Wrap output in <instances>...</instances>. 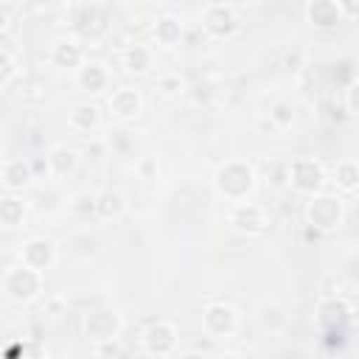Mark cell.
I'll return each instance as SVG.
<instances>
[{
  "mask_svg": "<svg viewBox=\"0 0 359 359\" xmlns=\"http://www.w3.org/2000/svg\"><path fill=\"white\" fill-rule=\"evenodd\" d=\"M258 174L247 160H224L213 174V191L224 202H244L255 194Z\"/></svg>",
  "mask_w": 359,
  "mask_h": 359,
  "instance_id": "cell-1",
  "label": "cell"
},
{
  "mask_svg": "<svg viewBox=\"0 0 359 359\" xmlns=\"http://www.w3.org/2000/svg\"><path fill=\"white\" fill-rule=\"evenodd\" d=\"M0 292L8 303H17V306H28L34 300L42 297L45 292V272L17 261L11 266L3 269V278H0Z\"/></svg>",
  "mask_w": 359,
  "mask_h": 359,
  "instance_id": "cell-2",
  "label": "cell"
},
{
  "mask_svg": "<svg viewBox=\"0 0 359 359\" xmlns=\"http://www.w3.org/2000/svg\"><path fill=\"white\" fill-rule=\"evenodd\" d=\"M345 199L339 194H314L309 196L306 202V210H303V219H306V227L317 230L320 236H328V233H337L342 224H345Z\"/></svg>",
  "mask_w": 359,
  "mask_h": 359,
  "instance_id": "cell-3",
  "label": "cell"
},
{
  "mask_svg": "<svg viewBox=\"0 0 359 359\" xmlns=\"http://www.w3.org/2000/svg\"><path fill=\"white\" fill-rule=\"evenodd\" d=\"M328 174H325V165L317 160V157H297L289 163L286 168V182L297 191V194H306V196H314L323 191Z\"/></svg>",
  "mask_w": 359,
  "mask_h": 359,
  "instance_id": "cell-4",
  "label": "cell"
},
{
  "mask_svg": "<svg viewBox=\"0 0 359 359\" xmlns=\"http://www.w3.org/2000/svg\"><path fill=\"white\" fill-rule=\"evenodd\" d=\"M227 224L241 236H264L272 219L264 205L244 199V202H233V208L227 210Z\"/></svg>",
  "mask_w": 359,
  "mask_h": 359,
  "instance_id": "cell-5",
  "label": "cell"
},
{
  "mask_svg": "<svg viewBox=\"0 0 359 359\" xmlns=\"http://www.w3.org/2000/svg\"><path fill=\"white\" fill-rule=\"evenodd\" d=\"M238 325H241V314L233 303L219 300V303H208L202 309V331L210 339H230V337H236Z\"/></svg>",
  "mask_w": 359,
  "mask_h": 359,
  "instance_id": "cell-6",
  "label": "cell"
},
{
  "mask_svg": "<svg viewBox=\"0 0 359 359\" xmlns=\"http://www.w3.org/2000/svg\"><path fill=\"white\" fill-rule=\"evenodd\" d=\"M73 25L84 42H101L112 28V17L101 0H87V3H81Z\"/></svg>",
  "mask_w": 359,
  "mask_h": 359,
  "instance_id": "cell-7",
  "label": "cell"
},
{
  "mask_svg": "<svg viewBox=\"0 0 359 359\" xmlns=\"http://www.w3.org/2000/svg\"><path fill=\"white\" fill-rule=\"evenodd\" d=\"M202 28L210 39H233L241 31V17L230 3H210L202 11Z\"/></svg>",
  "mask_w": 359,
  "mask_h": 359,
  "instance_id": "cell-8",
  "label": "cell"
},
{
  "mask_svg": "<svg viewBox=\"0 0 359 359\" xmlns=\"http://www.w3.org/2000/svg\"><path fill=\"white\" fill-rule=\"evenodd\" d=\"M121 331H123V317L112 306H98L84 314V337L90 342H104V339L121 337Z\"/></svg>",
  "mask_w": 359,
  "mask_h": 359,
  "instance_id": "cell-9",
  "label": "cell"
},
{
  "mask_svg": "<svg viewBox=\"0 0 359 359\" xmlns=\"http://www.w3.org/2000/svg\"><path fill=\"white\" fill-rule=\"evenodd\" d=\"M140 342H143V351H146L149 356H157V359L174 356V353H177V345H180V331H177L174 323L157 320V323H151V325L143 331Z\"/></svg>",
  "mask_w": 359,
  "mask_h": 359,
  "instance_id": "cell-10",
  "label": "cell"
},
{
  "mask_svg": "<svg viewBox=\"0 0 359 359\" xmlns=\"http://www.w3.org/2000/svg\"><path fill=\"white\" fill-rule=\"evenodd\" d=\"M17 258H20L22 264L39 269V272H48V269H53L56 261H59V247H56V241L48 238V236H31L28 241L20 244Z\"/></svg>",
  "mask_w": 359,
  "mask_h": 359,
  "instance_id": "cell-11",
  "label": "cell"
},
{
  "mask_svg": "<svg viewBox=\"0 0 359 359\" xmlns=\"http://www.w3.org/2000/svg\"><path fill=\"white\" fill-rule=\"evenodd\" d=\"M107 109H109V115H112L115 121L129 123V121L140 118V112H143V95H140V90H135V87H118V90L109 93Z\"/></svg>",
  "mask_w": 359,
  "mask_h": 359,
  "instance_id": "cell-12",
  "label": "cell"
},
{
  "mask_svg": "<svg viewBox=\"0 0 359 359\" xmlns=\"http://www.w3.org/2000/svg\"><path fill=\"white\" fill-rule=\"evenodd\" d=\"M73 81H76V90H79V93H84V95H101V93H107V87H109V70H107V65L87 59V62L76 70Z\"/></svg>",
  "mask_w": 359,
  "mask_h": 359,
  "instance_id": "cell-13",
  "label": "cell"
},
{
  "mask_svg": "<svg viewBox=\"0 0 359 359\" xmlns=\"http://www.w3.org/2000/svg\"><path fill=\"white\" fill-rule=\"evenodd\" d=\"M314 320L325 331H339L351 320V306L345 297H323L314 309Z\"/></svg>",
  "mask_w": 359,
  "mask_h": 359,
  "instance_id": "cell-14",
  "label": "cell"
},
{
  "mask_svg": "<svg viewBox=\"0 0 359 359\" xmlns=\"http://www.w3.org/2000/svg\"><path fill=\"white\" fill-rule=\"evenodd\" d=\"M0 182L6 191L20 194L34 182V165L22 157H6L0 165Z\"/></svg>",
  "mask_w": 359,
  "mask_h": 359,
  "instance_id": "cell-15",
  "label": "cell"
},
{
  "mask_svg": "<svg viewBox=\"0 0 359 359\" xmlns=\"http://www.w3.org/2000/svg\"><path fill=\"white\" fill-rule=\"evenodd\" d=\"M342 11L337 0H309L306 3V22L317 31H331L342 22Z\"/></svg>",
  "mask_w": 359,
  "mask_h": 359,
  "instance_id": "cell-16",
  "label": "cell"
},
{
  "mask_svg": "<svg viewBox=\"0 0 359 359\" xmlns=\"http://www.w3.org/2000/svg\"><path fill=\"white\" fill-rule=\"evenodd\" d=\"M84 48L79 39H59L53 48H50V65L56 70H79L84 65Z\"/></svg>",
  "mask_w": 359,
  "mask_h": 359,
  "instance_id": "cell-17",
  "label": "cell"
},
{
  "mask_svg": "<svg viewBox=\"0 0 359 359\" xmlns=\"http://www.w3.org/2000/svg\"><path fill=\"white\" fill-rule=\"evenodd\" d=\"M67 126L73 132H81V135H90L101 126V107L95 101H79L70 107L67 112Z\"/></svg>",
  "mask_w": 359,
  "mask_h": 359,
  "instance_id": "cell-18",
  "label": "cell"
},
{
  "mask_svg": "<svg viewBox=\"0 0 359 359\" xmlns=\"http://www.w3.org/2000/svg\"><path fill=\"white\" fill-rule=\"evenodd\" d=\"M45 163H48V174L62 180V177H67V174L76 171V165H79V151L70 149V146H65V143H56V146L48 149Z\"/></svg>",
  "mask_w": 359,
  "mask_h": 359,
  "instance_id": "cell-19",
  "label": "cell"
},
{
  "mask_svg": "<svg viewBox=\"0 0 359 359\" xmlns=\"http://www.w3.org/2000/svg\"><path fill=\"white\" fill-rule=\"evenodd\" d=\"M126 213V196L118 188H104L95 194V216L101 222H118Z\"/></svg>",
  "mask_w": 359,
  "mask_h": 359,
  "instance_id": "cell-20",
  "label": "cell"
},
{
  "mask_svg": "<svg viewBox=\"0 0 359 359\" xmlns=\"http://www.w3.org/2000/svg\"><path fill=\"white\" fill-rule=\"evenodd\" d=\"M182 34H185V28H182V20L177 14H160L157 17V22H154V42L160 48H177Z\"/></svg>",
  "mask_w": 359,
  "mask_h": 359,
  "instance_id": "cell-21",
  "label": "cell"
},
{
  "mask_svg": "<svg viewBox=\"0 0 359 359\" xmlns=\"http://www.w3.org/2000/svg\"><path fill=\"white\" fill-rule=\"evenodd\" d=\"M25 216H28V208H25L22 196L6 191V196L0 199V224L6 230H11V227H20L25 222Z\"/></svg>",
  "mask_w": 359,
  "mask_h": 359,
  "instance_id": "cell-22",
  "label": "cell"
},
{
  "mask_svg": "<svg viewBox=\"0 0 359 359\" xmlns=\"http://www.w3.org/2000/svg\"><path fill=\"white\" fill-rule=\"evenodd\" d=\"M334 177V185L339 194H353L359 191V163L356 160H339L331 171Z\"/></svg>",
  "mask_w": 359,
  "mask_h": 359,
  "instance_id": "cell-23",
  "label": "cell"
},
{
  "mask_svg": "<svg viewBox=\"0 0 359 359\" xmlns=\"http://www.w3.org/2000/svg\"><path fill=\"white\" fill-rule=\"evenodd\" d=\"M151 65H154V53H151V48H146V45H132V48L123 53V67H126V73H132V76L149 73Z\"/></svg>",
  "mask_w": 359,
  "mask_h": 359,
  "instance_id": "cell-24",
  "label": "cell"
},
{
  "mask_svg": "<svg viewBox=\"0 0 359 359\" xmlns=\"http://www.w3.org/2000/svg\"><path fill=\"white\" fill-rule=\"evenodd\" d=\"M22 73L20 67V59L14 53V48H0V90H8L14 84V79Z\"/></svg>",
  "mask_w": 359,
  "mask_h": 359,
  "instance_id": "cell-25",
  "label": "cell"
},
{
  "mask_svg": "<svg viewBox=\"0 0 359 359\" xmlns=\"http://www.w3.org/2000/svg\"><path fill=\"white\" fill-rule=\"evenodd\" d=\"M258 320H261V325L266 331H278L286 323V314H283V309L278 303H264L261 311H258Z\"/></svg>",
  "mask_w": 359,
  "mask_h": 359,
  "instance_id": "cell-26",
  "label": "cell"
},
{
  "mask_svg": "<svg viewBox=\"0 0 359 359\" xmlns=\"http://www.w3.org/2000/svg\"><path fill=\"white\" fill-rule=\"evenodd\" d=\"M135 174H137L140 180H146V182H157V180H160V160H157L154 154H143V157H137V163H135Z\"/></svg>",
  "mask_w": 359,
  "mask_h": 359,
  "instance_id": "cell-27",
  "label": "cell"
},
{
  "mask_svg": "<svg viewBox=\"0 0 359 359\" xmlns=\"http://www.w3.org/2000/svg\"><path fill=\"white\" fill-rule=\"evenodd\" d=\"M269 121H272L278 129H289V126L294 123V109H292V104L275 101V104L269 107Z\"/></svg>",
  "mask_w": 359,
  "mask_h": 359,
  "instance_id": "cell-28",
  "label": "cell"
},
{
  "mask_svg": "<svg viewBox=\"0 0 359 359\" xmlns=\"http://www.w3.org/2000/svg\"><path fill=\"white\" fill-rule=\"evenodd\" d=\"M95 356H123V345H121V337H112V339H104V342H95L93 348Z\"/></svg>",
  "mask_w": 359,
  "mask_h": 359,
  "instance_id": "cell-29",
  "label": "cell"
},
{
  "mask_svg": "<svg viewBox=\"0 0 359 359\" xmlns=\"http://www.w3.org/2000/svg\"><path fill=\"white\" fill-rule=\"evenodd\" d=\"M345 109H348V115L359 118V79L348 81V87H345Z\"/></svg>",
  "mask_w": 359,
  "mask_h": 359,
  "instance_id": "cell-30",
  "label": "cell"
},
{
  "mask_svg": "<svg viewBox=\"0 0 359 359\" xmlns=\"http://www.w3.org/2000/svg\"><path fill=\"white\" fill-rule=\"evenodd\" d=\"M70 210L87 216V213H95V194H76L73 202H70Z\"/></svg>",
  "mask_w": 359,
  "mask_h": 359,
  "instance_id": "cell-31",
  "label": "cell"
},
{
  "mask_svg": "<svg viewBox=\"0 0 359 359\" xmlns=\"http://www.w3.org/2000/svg\"><path fill=\"white\" fill-rule=\"evenodd\" d=\"M160 90H163L165 95H180V93L185 90V81H182L177 73H168V76L160 79Z\"/></svg>",
  "mask_w": 359,
  "mask_h": 359,
  "instance_id": "cell-32",
  "label": "cell"
},
{
  "mask_svg": "<svg viewBox=\"0 0 359 359\" xmlns=\"http://www.w3.org/2000/svg\"><path fill=\"white\" fill-rule=\"evenodd\" d=\"M20 356H31V359H42V356H48V348H45V345H39V342H36V337H34V339H28V342H22V348H20Z\"/></svg>",
  "mask_w": 359,
  "mask_h": 359,
  "instance_id": "cell-33",
  "label": "cell"
},
{
  "mask_svg": "<svg viewBox=\"0 0 359 359\" xmlns=\"http://www.w3.org/2000/svg\"><path fill=\"white\" fill-rule=\"evenodd\" d=\"M339 3V11L345 20H356L359 22V0H337Z\"/></svg>",
  "mask_w": 359,
  "mask_h": 359,
  "instance_id": "cell-34",
  "label": "cell"
},
{
  "mask_svg": "<svg viewBox=\"0 0 359 359\" xmlns=\"http://www.w3.org/2000/svg\"><path fill=\"white\" fill-rule=\"evenodd\" d=\"M59 309H62V297H53V300L48 303V311H50V317H59Z\"/></svg>",
  "mask_w": 359,
  "mask_h": 359,
  "instance_id": "cell-35",
  "label": "cell"
}]
</instances>
